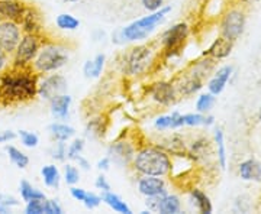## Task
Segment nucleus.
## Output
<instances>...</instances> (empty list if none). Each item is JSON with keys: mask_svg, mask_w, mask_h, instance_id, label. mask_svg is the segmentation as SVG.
<instances>
[{"mask_svg": "<svg viewBox=\"0 0 261 214\" xmlns=\"http://www.w3.org/2000/svg\"><path fill=\"white\" fill-rule=\"evenodd\" d=\"M38 73L32 67H12L0 74V104L15 106L38 96Z\"/></svg>", "mask_w": 261, "mask_h": 214, "instance_id": "nucleus-1", "label": "nucleus"}, {"mask_svg": "<svg viewBox=\"0 0 261 214\" xmlns=\"http://www.w3.org/2000/svg\"><path fill=\"white\" fill-rule=\"evenodd\" d=\"M132 165L141 175L166 177L173 169V162L168 157V152L157 146H147L135 152Z\"/></svg>", "mask_w": 261, "mask_h": 214, "instance_id": "nucleus-2", "label": "nucleus"}, {"mask_svg": "<svg viewBox=\"0 0 261 214\" xmlns=\"http://www.w3.org/2000/svg\"><path fill=\"white\" fill-rule=\"evenodd\" d=\"M168 12H171V6H163L161 9L155 12H149V15L147 16L137 19L130 22L129 25H126L125 28H122L115 35V38L121 39L119 42H135V41L147 39L160 23L164 22Z\"/></svg>", "mask_w": 261, "mask_h": 214, "instance_id": "nucleus-3", "label": "nucleus"}, {"mask_svg": "<svg viewBox=\"0 0 261 214\" xmlns=\"http://www.w3.org/2000/svg\"><path fill=\"white\" fill-rule=\"evenodd\" d=\"M68 51L64 47L47 44L39 48V52L31 67L38 74H49L63 68L68 63Z\"/></svg>", "mask_w": 261, "mask_h": 214, "instance_id": "nucleus-4", "label": "nucleus"}, {"mask_svg": "<svg viewBox=\"0 0 261 214\" xmlns=\"http://www.w3.org/2000/svg\"><path fill=\"white\" fill-rule=\"evenodd\" d=\"M41 48L39 35L25 34L22 35L19 44L13 51V67H31Z\"/></svg>", "mask_w": 261, "mask_h": 214, "instance_id": "nucleus-5", "label": "nucleus"}, {"mask_svg": "<svg viewBox=\"0 0 261 214\" xmlns=\"http://www.w3.org/2000/svg\"><path fill=\"white\" fill-rule=\"evenodd\" d=\"M154 61V52L151 47L140 45L130 49V52L125 56V71L129 75L144 74Z\"/></svg>", "mask_w": 261, "mask_h": 214, "instance_id": "nucleus-6", "label": "nucleus"}, {"mask_svg": "<svg viewBox=\"0 0 261 214\" xmlns=\"http://www.w3.org/2000/svg\"><path fill=\"white\" fill-rule=\"evenodd\" d=\"M189 37V25L180 22L167 29L163 35V51L167 58H173L180 54Z\"/></svg>", "mask_w": 261, "mask_h": 214, "instance_id": "nucleus-7", "label": "nucleus"}, {"mask_svg": "<svg viewBox=\"0 0 261 214\" xmlns=\"http://www.w3.org/2000/svg\"><path fill=\"white\" fill-rule=\"evenodd\" d=\"M67 88L68 83L64 75L61 74H49L38 81V96H41L47 102H51L57 96L67 93Z\"/></svg>", "mask_w": 261, "mask_h": 214, "instance_id": "nucleus-8", "label": "nucleus"}, {"mask_svg": "<svg viewBox=\"0 0 261 214\" xmlns=\"http://www.w3.org/2000/svg\"><path fill=\"white\" fill-rule=\"evenodd\" d=\"M22 38V29L18 22L0 20V49L8 55L13 54Z\"/></svg>", "mask_w": 261, "mask_h": 214, "instance_id": "nucleus-9", "label": "nucleus"}, {"mask_svg": "<svg viewBox=\"0 0 261 214\" xmlns=\"http://www.w3.org/2000/svg\"><path fill=\"white\" fill-rule=\"evenodd\" d=\"M244 28H245V16L243 12L229 10L222 19L221 34H222V37L233 42L243 35Z\"/></svg>", "mask_w": 261, "mask_h": 214, "instance_id": "nucleus-10", "label": "nucleus"}, {"mask_svg": "<svg viewBox=\"0 0 261 214\" xmlns=\"http://www.w3.org/2000/svg\"><path fill=\"white\" fill-rule=\"evenodd\" d=\"M108 155L113 164H116L119 167H125L129 162H132V159L135 157V148L129 142H125V140L115 142L108 149Z\"/></svg>", "mask_w": 261, "mask_h": 214, "instance_id": "nucleus-11", "label": "nucleus"}, {"mask_svg": "<svg viewBox=\"0 0 261 214\" xmlns=\"http://www.w3.org/2000/svg\"><path fill=\"white\" fill-rule=\"evenodd\" d=\"M149 94H151V99L155 103H159L161 106H170V104L176 102L177 90L171 83L159 81V83L151 85Z\"/></svg>", "mask_w": 261, "mask_h": 214, "instance_id": "nucleus-12", "label": "nucleus"}, {"mask_svg": "<svg viewBox=\"0 0 261 214\" xmlns=\"http://www.w3.org/2000/svg\"><path fill=\"white\" fill-rule=\"evenodd\" d=\"M138 191L141 196L152 197L167 193V184L163 177H154V175H142L138 179Z\"/></svg>", "mask_w": 261, "mask_h": 214, "instance_id": "nucleus-13", "label": "nucleus"}, {"mask_svg": "<svg viewBox=\"0 0 261 214\" xmlns=\"http://www.w3.org/2000/svg\"><path fill=\"white\" fill-rule=\"evenodd\" d=\"M27 5L20 0H0V20L20 22Z\"/></svg>", "mask_w": 261, "mask_h": 214, "instance_id": "nucleus-14", "label": "nucleus"}, {"mask_svg": "<svg viewBox=\"0 0 261 214\" xmlns=\"http://www.w3.org/2000/svg\"><path fill=\"white\" fill-rule=\"evenodd\" d=\"M20 25V29L22 32L25 34H34V35H39L41 30H42V19H41V15L35 8H31V6H27L25 9V13L19 22Z\"/></svg>", "mask_w": 261, "mask_h": 214, "instance_id": "nucleus-15", "label": "nucleus"}, {"mask_svg": "<svg viewBox=\"0 0 261 214\" xmlns=\"http://www.w3.org/2000/svg\"><path fill=\"white\" fill-rule=\"evenodd\" d=\"M71 103L73 99L70 94H61V96H57L56 99H53L49 102V109H51V114L58 119V120H65L68 117V113H70V107H71Z\"/></svg>", "mask_w": 261, "mask_h": 214, "instance_id": "nucleus-16", "label": "nucleus"}, {"mask_svg": "<svg viewBox=\"0 0 261 214\" xmlns=\"http://www.w3.org/2000/svg\"><path fill=\"white\" fill-rule=\"evenodd\" d=\"M231 74H232V67L226 66L222 67L221 70H218L214 77L211 78V81L207 83L209 93H212L214 96H219L222 93L228 81H229V78H231Z\"/></svg>", "mask_w": 261, "mask_h": 214, "instance_id": "nucleus-17", "label": "nucleus"}, {"mask_svg": "<svg viewBox=\"0 0 261 214\" xmlns=\"http://www.w3.org/2000/svg\"><path fill=\"white\" fill-rule=\"evenodd\" d=\"M238 172L244 181H255V182L261 181V164L255 159H247L241 162Z\"/></svg>", "mask_w": 261, "mask_h": 214, "instance_id": "nucleus-18", "label": "nucleus"}, {"mask_svg": "<svg viewBox=\"0 0 261 214\" xmlns=\"http://www.w3.org/2000/svg\"><path fill=\"white\" fill-rule=\"evenodd\" d=\"M232 49V41L226 39V38L221 37L215 39V42L205 51V56H212L214 59H222L231 54Z\"/></svg>", "mask_w": 261, "mask_h": 214, "instance_id": "nucleus-19", "label": "nucleus"}, {"mask_svg": "<svg viewBox=\"0 0 261 214\" xmlns=\"http://www.w3.org/2000/svg\"><path fill=\"white\" fill-rule=\"evenodd\" d=\"M106 63L105 54H97L93 59L86 61L83 66V74L86 78H99L103 71V67Z\"/></svg>", "mask_w": 261, "mask_h": 214, "instance_id": "nucleus-20", "label": "nucleus"}, {"mask_svg": "<svg viewBox=\"0 0 261 214\" xmlns=\"http://www.w3.org/2000/svg\"><path fill=\"white\" fill-rule=\"evenodd\" d=\"M49 135L53 136V139L61 140V142H67L68 139H71L75 135L74 128H71L67 123H61V121H54L48 126Z\"/></svg>", "mask_w": 261, "mask_h": 214, "instance_id": "nucleus-21", "label": "nucleus"}, {"mask_svg": "<svg viewBox=\"0 0 261 214\" xmlns=\"http://www.w3.org/2000/svg\"><path fill=\"white\" fill-rule=\"evenodd\" d=\"M102 201L106 205H109L113 211H116V213L132 214V210H130L129 205L126 204V203H125V201H123L118 194H115V193H112V191H106V193H103Z\"/></svg>", "mask_w": 261, "mask_h": 214, "instance_id": "nucleus-22", "label": "nucleus"}, {"mask_svg": "<svg viewBox=\"0 0 261 214\" xmlns=\"http://www.w3.org/2000/svg\"><path fill=\"white\" fill-rule=\"evenodd\" d=\"M190 200L195 205L196 208L200 211L202 214H211L214 211V207H212V203H211V198L206 196L203 191L197 190V188H193L190 190Z\"/></svg>", "mask_w": 261, "mask_h": 214, "instance_id": "nucleus-23", "label": "nucleus"}, {"mask_svg": "<svg viewBox=\"0 0 261 214\" xmlns=\"http://www.w3.org/2000/svg\"><path fill=\"white\" fill-rule=\"evenodd\" d=\"M41 175H42V181L48 188H58L60 182H61V172L57 165L54 164H49L45 165L41 169Z\"/></svg>", "mask_w": 261, "mask_h": 214, "instance_id": "nucleus-24", "label": "nucleus"}, {"mask_svg": "<svg viewBox=\"0 0 261 214\" xmlns=\"http://www.w3.org/2000/svg\"><path fill=\"white\" fill-rule=\"evenodd\" d=\"M19 193H20V198L27 203L31 200H38V198H45V194L38 190L37 187H34L29 181L27 179H22L20 184H19Z\"/></svg>", "mask_w": 261, "mask_h": 214, "instance_id": "nucleus-25", "label": "nucleus"}, {"mask_svg": "<svg viewBox=\"0 0 261 214\" xmlns=\"http://www.w3.org/2000/svg\"><path fill=\"white\" fill-rule=\"evenodd\" d=\"M181 210V201L176 194H166L161 205H160L159 213L161 214H177Z\"/></svg>", "mask_w": 261, "mask_h": 214, "instance_id": "nucleus-26", "label": "nucleus"}, {"mask_svg": "<svg viewBox=\"0 0 261 214\" xmlns=\"http://www.w3.org/2000/svg\"><path fill=\"white\" fill-rule=\"evenodd\" d=\"M189 154L192 155V158L199 161L207 157V154H211V142L206 138H200V139L195 140L190 146Z\"/></svg>", "mask_w": 261, "mask_h": 214, "instance_id": "nucleus-27", "label": "nucleus"}, {"mask_svg": "<svg viewBox=\"0 0 261 214\" xmlns=\"http://www.w3.org/2000/svg\"><path fill=\"white\" fill-rule=\"evenodd\" d=\"M57 28L61 30H67V32H73L80 26V20L75 18L71 13H60L56 18Z\"/></svg>", "mask_w": 261, "mask_h": 214, "instance_id": "nucleus-28", "label": "nucleus"}, {"mask_svg": "<svg viewBox=\"0 0 261 214\" xmlns=\"http://www.w3.org/2000/svg\"><path fill=\"white\" fill-rule=\"evenodd\" d=\"M6 154H8V157H9L10 162L12 164H15L19 169H25V168L29 165V157L25 154V152H22L20 149H18L16 146H6Z\"/></svg>", "mask_w": 261, "mask_h": 214, "instance_id": "nucleus-29", "label": "nucleus"}, {"mask_svg": "<svg viewBox=\"0 0 261 214\" xmlns=\"http://www.w3.org/2000/svg\"><path fill=\"white\" fill-rule=\"evenodd\" d=\"M215 145H216V157H218V164L219 167L225 169L226 168V148H225L224 132L221 129L215 131Z\"/></svg>", "mask_w": 261, "mask_h": 214, "instance_id": "nucleus-30", "label": "nucleus"}, {"mask_svg": "<svg viewBox=\"0 0 261 214\" xmlns=\"http://www.w3.org/2000/svg\"><path fill=\"white\" fill-rule=\"evenodd\" d=\"M163 148L166 152H171L174 155H178V157H183L185 152H186V146H185V140L181 136L178 135H173L170 136L166 145H163Z\"/></svg>", "mask_w": 261, "mask_h": 214, "instance_id": "nucleus-31", "label": "nucleus"}, {"mask_svg": "<svg viewBox=\"0 0 261 214\" xmlns=\"http://www.w3.org/2000/svg\"><path fill=\"white\" fill-rule=\"evenodd\" d=\"M215 102H216V99L212 93L200 94L196 100V110L199 113L211 112L215 106Z\"/></svg>", "mask_w": 261, "mask_h": 214, "instance_id": "nucleus-32", "label": "nucleus"}, {"mask_svg": "<svg viewBox=\"0 0 261 214\" xmlns=\"http://www.w3.org/2000/svg\"><path fill=\"white\" fill-rule=\"evenodd\" d=\"M19 139H20V143L25 146V148H37L38 143H39V138H38L37 133L29 131H19L18 133Z\"/></svg>", "mask_w": 261, "mask_h": 214, "instance_id": "nucleus-33", "label": "nucleus"}, {"mask_svg": "<svg viewBox=\"0 0 261 214\" xmlns=\"http://www.w3.org/2000/svg\"><path fill=\"white\" fill-rule=\"evenodd\" d=\"M63 178H64L67 186H75L80 181V171H79V168L71 165V164L64 165V175H63Z\"/></svg>", "mask_w": 261, "mask_h": 214, "instance_id": "nucleus-34", "label": "nucleus"}, {"mask_svg": "<svg viewBox=\"0 0 261 214\" xmlns=\"http://www.w3.org/2000/svg\"><path fill=\"white\" fill-rule=\"evenodd\" d=\"M84 149L83 139H74L68 146H67V158L70 161H74L79 155H82Z\"/></svg>", "mask_w": 261, "mask_h": 214, "instance_id": "nucleus-35", "label": "nucleus"}, {"mask_svg": "<svg viewBox=\"0 0 261 214\" xmlns=\"http://www.w3.org/2000/svg\"><path fill=\"white\" fill-rule=\"evenodd\" d=\"M185 117V126H192V128H197V126H203L205 121V116L203 113H187L183 114Z\"/></svg>", "mask_w": 261, "mask_h": 214, "instance_id": "nucleus-36", "label": "nucleus"}, {"mask_svg": "<svg viewBox=\"0 0 261 214\" xmlns=\"http://www.w3.org/2000/svg\"><path fill=\"white\" fill-rule=\"evenodd\" d=\"M44 200L45 198H38V200H31L27 201L25 205V214H44Z\"/></svg>", "mask_w": 261, "mask_h": 214, "instance_id": "nucleus-37", "label": "nucleus"}, {"mask_svg": "<svg viewBox=\"0 0 261 214\" xmlns=\"http://www.w3.org/2000/svg\"><path fill=\"white\" fill-rule=\"evenodd\" d=\"M51 157H53V159L60 161V162L65 161V158H67V145H65V142L57 140L56 146H54L53 152H51Z\"/></svg>", "mask_w": 261, "mask_h": 214, "instance_id": "nucleus-38", "label": "nucleus"}, {"mask_svg": "<svg viewBox=\"0 0 261 214\" xmlns=\"http://www.w3.org/2000/svg\"><path fill=\"white\" fill-rule=\"evenodd\" d=\"M106 131V126H102V120H94L89 121L87 125V135H92V136H102L103 133Z\"/></svg>", "mask_w": 261, "mask_h": 214, "instance_id": "nucleus-39", "label": "nucleus"}, {"mask_svg": "<svg viewBox=\"0 0 261 214\" xmlns=\"http://www.w3.org/2000/svg\"><path fill=\"white\" fill-rule=\"evenodd\" d=\"M102 203V196H97V194H94V193H87L86 194V198L83 200V204L86 208H89V210H94V208H97L99 205Z\"/></svg>", "mask_w": 261, "mask_h": 214, "instance_id": "nucleus-40", "label": "nucleus"}, {"mask_svg": "<svg viewBox=\"0 0 261 214\" xmlns=\"http://www.w3.org/2000/svg\"><path fill=\"white\" fill-rule=\"evenodd\" d=\"M44 214H63V207L57 200H44Z\"/></svg>", "mask_w": 261, "mask_h": 214, "instance_id": "nucleus-41", "label": "nucleus"}, {"mask_svg": "<svg viewBox=\"0 0 261 214\" xmlns=\"http://www.w3.org/2000/svg\"><path fill=\"white\" fill-rule=\"evenodd\" d=\"M154 128L160 132L171 129V116H170V114H164V116L157 117V119L154 120Z\"/></svg>", "mask_w": 261, "mask_h": 214, "instance_id": "nucleus-42", "label": "nucleus"}, {"mask_svg": "<svg viewBox=\"0 0 261 214\" xmlns=\"http://www.w3.org/2000/svg\"><path fill=\"white\" fill-rule=\"evenodd\" d=\"M141 3H142L144 9L148 12H155L164 6V0H141Z\"/></svg>", "mask_w": 261, "mask_h": 214, "instance_id": "nucleus-43", "label": "nucleus"}, {"mask_svg": "<svg viewBox=\"0 0 261 214\" xmlns=\"http://www.w3.org/2000/svg\"><path fill=\"white\" fill-rule=\"evenodd\" d=\"M0 204L6 205L9 208H13V207H18L20 204V201L16 197L10 196V194H0Z\"/></svg>", "mask_w": 261, "mask_h": 214, "instance_id": "nucleus-44", "label": "nucleus"}, {"mask_svg": "<svg viewBox=\"0 0 261 214\" xmlns=\"http://www.w3.org/2000/svg\"><path fill=\"white\" fill-rule=\"evenodd\" d=\"M94 187H96L97 190H100L102 193L111 191V184L108 182V178L105 177V175H99V177L96 178V181H94Z\"/></svg>", "mask_w": 261, "mask_h": 214, "instance_id": "nucleus-45", "label": "nucleus"}, {"mask_svg": "<svg viewBox=\"0 0 261 214\" xmlns=\"http://www.w3.org/2000/svg\"><path fill=\"white\" fill-rule=\"evenodd\" d=\"M86 194H87V191L84 188L74 186H71V188H70V196L73 197L75 201H82L83 203V200L86 198Z\"/></svg>", "mask_w": 261, "mask_h": 214, "instance_id": "nucleus-46", "label": "nucleus"}, {"mask_svg": "<svg viewBox=\"0 0 261 214\" xmlns=\"http://www.w3.org/2000/svg\"><path fill=\"white\" fill-rule=\"evenodd\" d=\"M170 116H171V129H178V128L185 126L183 114H180L178 112H173Z\"/></svg>", "mask_w": 261, "mask_h": 214, "instance_id": "nucleus-47", "label": "nucleus"}, {"mask_svg": "<svg viewBox=\"0 0 261 214\" xmlns=\"http://www.w3.org/2000/svg\"><path fill=\"white\" fill-rule=\"evenodd\" d=\"M18 138V135L13 131H3L0 132V143H8Z\"/></svg>", "mask_w": 261, "mask_h": 214, "instance_id": "nucleus-48", "label": "nucleus"}, {"mask_svg": "<svg viewBox=\"0 0 261 214\" xmlns=\"http://www.w3.org/2000/svg\"><path fill=\"white\" fill-rule=\"evenodd\" d=\"M8 67H9L8 54H6V52H3V51L0 49V74H2V73H5V71L8 70Z\"/></svg>", "mask_w": 261, "mask_h": 214, "instance_id": "nucleus-49", "label": "nucleus"}, {"mask_svg": "<svg viewBox=\"0 0 261 214\" xmlns=\"http://www.w3.org/2000/svg\"><path fill=\"white\" fill-rule=\"evenodd\" d=\"M111 165H112L111 158H109V157H105V158H102L97 162V169H100V171H108V169L111 168Z\"/></svg>", "mask_w": 261, "mask_h": 214, "instance_id": "nucleus-50", "label": "nucleus"}, {"mask_svg": "<svg viewBox=\"0 0 261 214\" xmlns=\"http://www.w3.org/2000/svg\"><path fill=\"white\" fill-rule=\"evenodd\" d=\"M74 161L77 162V164H79V167L82 168V169H84V171H89V169H90V162L84 158L83 155H79V157H77Z\"/></svg>", "mask_w": 261, "mask_h": 214, "instance_id": "nucleus-51", "label": "nucleus"}, {"mask_svg": "<svg viewBox=\"0 0 261 214\" xmlns=\"http://www.w3.org/2000/svg\"><path fill=\"white\" fill-rule=\"evenodd\" d=\"M214 123H215L214 116H211V114H209V116H205V121H203V126H206V128H207V126H212Z\"/></svg>", "mask_w": 261, "mask_h": 214, "instance_id": "nucleus-52", "label": "nucleus"}, {"mask_svg": "<svg viewBox=\"0 0 261 214\" xmlns=\"http://www.w3.org/2000/svg\"><path fill=\"white\" fill-rule=\"evenodd\" d=\"M12 211V208H9V207H6V205L0 204V214H8Z\"/></svg>", "mask_w": 261, "mask_h": 214, "instance_id": "nucleus-53", "label": "nucleus"}, {"mask_svg": "<svg viewBox=\"0 0 261 214\" xmlns=\"http://www.w3.org/2000/svg\"><path fill=\"white\" fill-rule=\"evenodd\" d=\"M64 3H77L79 0H63Z\"/></svg>", "mask_w": 261, "mask_h": 214, "instance_id": "nucleus-54", "label": "nucleus"}, {"mask_svg": "<svg viewBox=\"0 0 261 214\" xmlns=\"http://www.w3.org/2000/svg\"><path fill=\"white\" fill-rule=\"evenodd\" d=\"M258 117H260V121H261V107H260V112H258Z\"/></svg>", "mask_w": 261, "mask_h": 214, "instance_id": "nucleus-55", "label": "nucleus"}, {"mask_svg": "<svg viewBox=\"0 0 261 214\" xmlns=\"http://www.w3.org/2000/svg\"><path fill=\"white\" fill-rule=\"evenodd\" d=\"M243 2H255V0H243Z\"/></svg>", "mask_w": 261, "mask_h": 214, "instance_id": "nucleus-56", "label": "nucleus"}]
</instances>
